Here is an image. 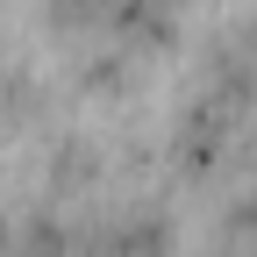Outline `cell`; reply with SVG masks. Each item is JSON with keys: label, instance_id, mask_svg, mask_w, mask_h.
Wrapping results in <instances>:
<instances>
[{"label": "cell", "instance_id": "6da1fadb", "mask_svg": "<svg viewBox=\"0 0 257 257\" xmlns=\"http://www.w3.org/2000/svg\"><path fill=\"white\" fill-rule=\"evenodd\" d=\"M72 257H172V221L157 207H114L72 221Z\"/></svg>", "mask_w": 257, "mask_h": 257}, {"label": "cell", "instance_id": "7a4b0ae2", "mask_svg": "<svg viewBox=\"0 0 257 257\" xmlns=\"http://www.w3.org/2000/svg\"><path fill=\"white\" fill-rule=\"evenodd\" d=\"M93 179H100V143H93V136H57V150H50V186H57V193H86Z\"/></svg>", "mask_w": 257, "mask_h": 257}, {"label": "cell", "instance_id": "3957f363", "mask_svg": "<svg viewBox=\"0 0 257 257\" xmlns=\"http://www.w3.org/2000/svg\"><path fill=\"white\" fill-rule=\"evenodd\" d=\"M121 0H50V22L64 29V36H107Z\"/></svg>", "mask_w": 257, "mask_h": 257}, {"label": "cell", "instance_id": "277c9868", "mask_svg": "<svg viewBox=\"0 0 257 257\" xmlns=\"http://www.w3.org/2000/svg\"><path fill=\"white\" fill-rule=\"evenodd\" d=\"M43 114V86L29 72H0V121H36Z\"/></svg>", "mask_w": 257, "mask_h": 257}]
</instances>
